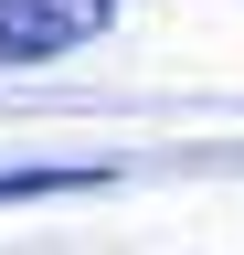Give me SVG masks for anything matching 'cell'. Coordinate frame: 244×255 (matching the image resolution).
<instances>
[{"instance_id": "2", "label": "cell", "mask_w": 244, "mask_h": 255, "mask_svg": "<svg viewBox=\"0 0 244 255\" xmlns=\"http://www.w3.org/2000/svg\"><path fill=\"white\" fill-rule=\"evenodd\" d=\"M106 159H32V170H0V202H53V191H106Z\"/></svg>"}, {"instance_id": "1", "label": "cell", "mask_w": 244, "mask_h": 255, "mask_svg": "<svg viewBox=\"0 0 244 255\" xmlns=\"http://www.w3.org/2000/svg\"><path fill=\"white\" fill-rule=\"evenodd\" d=\"M106 21H117V0H0V64H53V53H85Z\"/></svg>"}]
</instances>
